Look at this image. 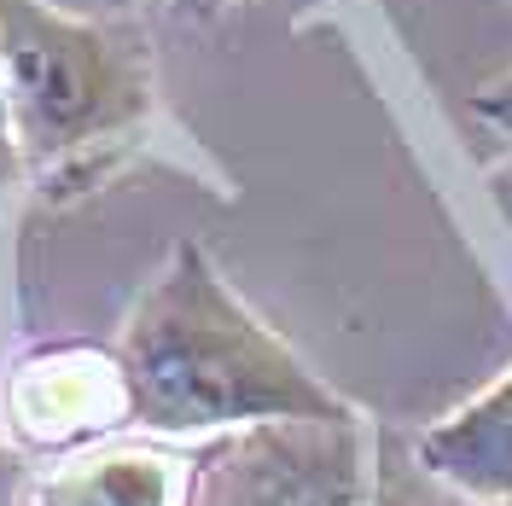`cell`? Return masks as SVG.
I'll list each match as a JSON object with an SVG mask.
<instances>
[{
    "label": "cell",
    "instance_id": "5",
    "mask_svg": "<svg viewBox=\"0 0 512 506\" xmlns=\"http://www.w3.org/2000/svg\"><path fill=\"white\" fill-rule=\"evenodd\" d=\"M192 477L175 443H88L30 477V506H192Z\"/></svg>",
    "mask_w": 512,
    "mask_h": 506
},
{
    "label": "cell",
    "instance_id": "6",
    "mask_svg": "<svg viewBox=\"0 0 512 506\" xmlns=\"http://www.w3.org/2000/svg\"><path fill=\"white\" fill-rule=\"evenodd\" d=\"M408 460L454 501H512V367L472 402L431 419L408 443Z\"/></svg>",
    "mask_w": 512,
    "mask_h": 506
},
{
    "label": "cell",
    "instance_id": "3",
    "mask_svg": "<svg viewBox=\"0 0 512 506\" xmlns=\"http://www.w3.org/2000/svg\"><path fill=\"white\" fill-rule=\"evenodd\" d=\"M379 419H262L198 448L192 506H379Z\"/></svg>",
    "mask_w": 512,
    "mask_h": 506
},
{
    "label": "cell",
    "instance_id": "8",
    "mask_svg": "<svg viewBox=\"0 0 512 506\" xmlns=\"http://www.w3.org/2000/svg\"><path fill=\"white\" fill-rule=\"evenodd\" d=\"M24 181V163H18V140H12V111H6V76H0V198Z\"/></svg>",
    "mask_w": 512,
    "mask_h": 506
},
{
    "label": "cell",
    "instance_id": "11",
    "mask_svg": "<svg viewBox=\"0 0 512 506\" xmlns=\"http://www.w3.org/2000/svg\"><path fill=\"white\" fill-rule=\"evenodd\" d=\"M181 18H222V12H233V6H245V0H169Z\"/></svg>",
    "mask_w": 512,
    "mask_h": 506
},
{
    "label": "cell",
    "instance_id": "12",
    "mask_svg": "<svg viewBox=\"0 0 512 506\" xmlns=\"http://www.w3.org/2000/svg\"><path fill=\"white\" fill-rule=\"evenodd\" d=\"M460 506H512V501H460Z\"/></svg>",
    "mask_w": 512,
    "mask_h": 506
},
{
    "label": "cell",
    "instance_id": "4",
    "mask_svg": "<svg viewBox=\"0 0 512 506\" xmlns=\"http://www.w3.org/2000/svg\"><path fill=\"white\" fill-rule=\"evenodd\" d=\"M6 425L24 448H88L105 443L111 431L128 425V396L117 355L105 349H35L30 361H18L6 373Z\"/></svg>",
    "mask_w": 512,
    "mask_h": 506
},
{
    "label": "cell",
    "instance_id": "9",
    "mask_svg": "<svg viewBox=\"0 0 512 506\" xmlns=\"http://www.w3.org/2000/svg\"><path fill=\"white\" fill-rule=\"evenodd\" d=\"M0 506H30V472L12 448H0Z\"/></svg>",
    "mask_w": 512,
    "mask_h": 506
},
{
    "label": "cell",
    "instance_id": "1",
    "mask_svg": "<svg viewBox=\"0 0 512 506\" xmlns=\"http://www.w3.org/2000/svg\"><path fill=\"white\" fill-rule=\"evenodd\" d=\"M128 425L187 443L262 419H350L361 413L297 349L245 309L204 245L181 239L134 297L117 338Z\"/></svg>",
    "mask_w": 512,
    "mask_h": 506
},
{
    "label": "cell",
    "instance_id": "2",
    "mask_svg": "<svg viewBox=\"0 0 512 506\" xmlns=\"http://www.w3.org/2000/svg\"><path fill=\"white\" fill-rule=\"evenodd\" d=\"M0 76L24 181L53 198L111 175L158 117V59L140 18L0 0Z\"/></svg>",
    "mask_w": 512,
    "mask_h": 506
},
{
    "label": "cell",
    "instance_id": "10",
    "mask_svg": "<svg viewBox=\"0 0 512 506\" xmlns=\"http://www.w3.org/2000/svg\"><path fill=\"white\" fill-rule=\"evenodd\" d=\"M59 12H76V18H140L146 0H47Z\"/></svg>",
    "mask_w": 512,
    "mask_h": 506
},
{
    "label": "cell",
    "instance_id": "7",
    "mask_svg": "<svg viewBox=\"0 0 512 506\" xmlns=\"http://www.w3.org/2000/svg\"><path fill=\"white\" fill-rule=\"evenodd\" d=\"M379 506H460L443 483L419 472L414 460H396L390 443H384V477H379Z\"/></svg>",
    "mask_w": 512,
    "mask_h": 506
}]
</instances>
